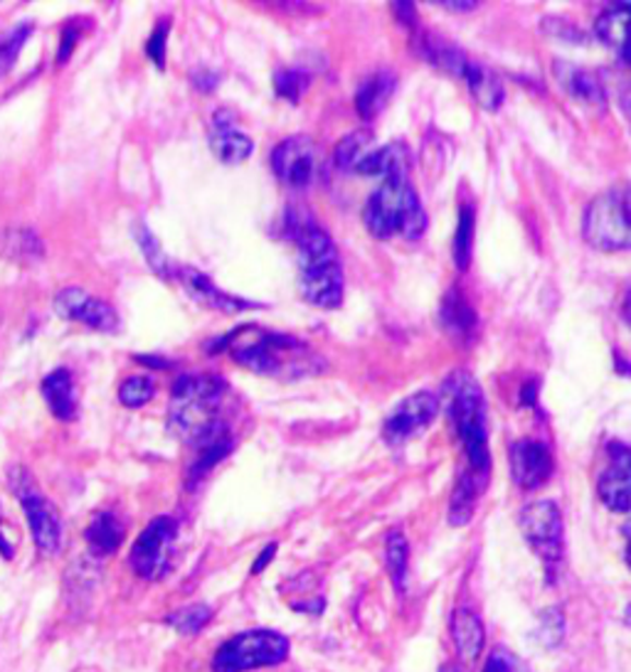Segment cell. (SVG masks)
Wrapping results in <instances>:
<instances>
[{"instance_id": "cell-1", "label": "cell", "mask_w": 631, "mask_h": 672, "mask_svg": "<svg viewBox=\"0 0 631 672\" xmlns=\"http://www.w3.org/2000/svg\"><path fill=\"white\" fill-rule=\"evenodd\" d=\"M286 227L299 247V288L316 309L333 311L343 303V268L326 229L306 213H289Z\"/></svg>"}, {"instance_id": "cell-2", "label": "cell", "mask_w": 631, "mask_h": 672, "mask_svg": "<svg viewBox=\"0 0 631 672\" xmlns=\"http://www.w3.org/2000/svg\"><path fill=\"white\" fill-rule=\"evenodd\" d=\"M225 345L233 352L235 362L257 374L276 380H301L309 374L321 372V358L309 345L291 335L242 325L237 328Z\"/></svg>"}, {"instance_id": "cell-3", "label": "cell", "mask_w": 631, "mask_h": 672, "mask_svg": "<svg viewBox=\"0 0 631 672\" xmlns=\"http://www.w3.org/2000/svg\"><path fill=\"white\" fill-rule=\"evenodd\" d=\"M227 384L213 374H183L170 389L168 427L190 446H200L227 424L219 419Z\"/></svg>"}, {"instance_id": "cell-4", "label": "cell", "mask_w": 631, "mask_h": 672, "mask_svg": "<svg viewBox=\"0 0 631 672\" xmlns=\"http://www.w3.org/2000/svg\"><path fill=\"white\" fill-rule=\"evenodd\" d=\"M447 415L452 419L459 441H462L466 468L479 476H491L489 427H486V399L481 384L472 372L459 370L444 382Z\"/></svg>"}, {"instance_id": "cell-5", "label": "cell", "mask_w": 631, "mask_h": 672, "mask_svg": "<svg viewBox=\"0 0 631 672\" xmlns=\"http://www.w3.org/2000/svg\"><path fill=\"white\" fill-rule=\"evenodd\" d=\"M362 223L378 239L403 237L407 242H417L427 232V213L407 178L382 180L380 188L368 197Z\"/></svg>"}, {"instance_id": "cell-6", "label": "cell", "mask_w": 631, "mask_h": 672, "mask_svg": "<svg viewBox=\"0 0 631 672\" xmlns=\"http://www.w3.org/2000/svg\"><path fill=\"white\" fill-rule=\"evenodd\" d=\"M582 237L599 252H627L631 247L627 188L607 190L592 200L582 217Z\"/></svg>"}, {"instance_id": "cell-7", "label": "cell", "mask_w": 631, "mask_h": 672, "mask_svg": "<svg viewBox=\"0 0 631 672\" xmlns=\"http://www.w3.org/2000/svg\"><path fill=\"white\" fill-rule=\"evenodd\" d=\"M289 658V640L282 633L257 628L225 640L213 658L215 672H250L266 665H279Z\"/></svg>"}, {"instance_id": "cell-8", "label": "cell", "mask_w": 631, "mask_h": 672, "mask_svg": "<svg viewBox=\"0 0 631 672\" xmlns=\"http://www.w3.org/2000/svg\"><path fill=\"white\" fill-rule=\"evenodd\" d=\"M521 532L531 550L540 556L545 566V579L556 581L565 552V530H562V513L552 501H535L525 505L519 515Z\"/></svg>"}, {"instance_id": "cell-9", "label": "cell", "mask_w": 631, "mask_h": 672, "mask_svg": "<svg viewBox=\"0 0 631 672\" xmlns=\"http://www.w3.org/2000/svg\"><path fill=\"white\" fill-rule=\"evenodd\" d=\"M11 488L23 505L25 520L31 525L33 540L43 554H57L62 544V523L55 505L47 501L40 488L25 468L11 470Z\"/></svg>"}, {"instance_id": "cell-10", "label": "cell", "mask_w": 631, "mask_h": 672, "mask_svg": "<svg viewBox=\"0 0 631 672\" xmlns=\"http://www.w3.org/2000/svg\"><path fill=\"white\" fill-rule=\"evenodd\" d=\"M176 535L178 523L174 517L160 515L156 520H151L146 530L139 535V540L131 547L129 562L133 572L148 581L164 579L170 564V544H174Z\"/></svg>"}, {"instance_id": "cell-11", "label": "cell", "mask_w": 631, "mask_h": 672, "mask_svg": "<svg viewBox=\"0 0 631 672\" xmlns=\"http://www.w3.org/2000/svg\"><path fill=\"white\" fill-rule=\"evenodd\" d=\"M439 411V399L432 392H415V395L405 397L400 405L390 411L385 424H382V439L390 446H403L409 439H415L417 434L432 424V419Z\"/></svg>"}, {"instance_id": "cell-12", "label": "cell", "mask_w": 631, "mask_h": 672, "mask_svg": "<svg viewBox=\"0 0 631 672\" xmlns=\"http://www.w3.org/2000/svg\"><path fill=\"white\" fill-rule=\"evenodd\" d=\"M272 170L284 185L303 190L316 178V146L309 136L284 139L272 151Z\"/></svg>"}, {"instance_id": "cell-13", "label": "cell", "mask_w": 631, "mask_h": 672, "mask_svg": "<svg viewBox=\"0 0 631 672\" xmlns=\"http://www.w3.org/2000/svg\"><path fill=\"white\" fill-rule=\"evenodd\" d=\"M55 311L60 313L64 321L90 325V328L102 333H114L119 328V313L114 311L107 301L87 293L84 288L72 286L57 293Z\"/></svg>"}, {"instance_id": "cell-14", "label": "cell", "mask_w": 631, "mask_h": 672, "mask_svg": "<svg viewBox=\"0 0 631 672\" xmlns=\"http://www.w3.org/2000/svg\"><path fill=\"white\" fill-rule=\"evenodd\" d=\"M509 460L515 485L523 491H538L540 485L548 483L552 468H556L550 448L535 439L515 441L509 451Z\"/></svg>"}, {"instance_id": "cell-15", "label": "cell", "mask_w": 631, "mask_h": 672, "mask_svg": "<svg viewBox=\"0 0 631 672\" xmlns=\"http://www.w3.org/2000/svg\"><path fill=\"white\" fill-rule=\"evenodd\" d=\"M176 278L183 284V288L190 293V299L200 305H205V309H213L219 313H242V311L262 309V303L237 299V296L223 291L213 278L205 276L203 272H198V268L178 266Z\"/></svg>"}, {"instance_id": "cell-16", "label": "cell", "mask_w": 631, "mask_h": 672, "mask_svg": "<svg viewBox=\"0 0 631 672\" xmlns=\"http://www.w3.org/2000/svg\"><path fill=\"white\" fill-rule=\"evenodd\" d=\"M609 454H611V464L605 470V473L599 476L597 483V493L602 497V503H605L609 511H615L619 515L629 513V476H631V451L621 444V441H611L609 444Z\"/></svg>"}, {"instance_id": "cell-17", "label": "cell", "mask_w": 631, "mask_h": 672, "mask_svg": "<svg viewBox=\"0 0 631 672\" xmlns=\"http://www.w3.org/2000/svg\"><path fill=\"white\" fill-rule=\"evenodd\" d=\"M210 148L227 166H237V163H245L252 156L254 143L237 127L233 111L219 109L213 113V121H210Z\"/></svg>"}, {"instance_id": "cell-18", "label": "cell", "mask_w": 631, "mask_h": 672, "mask_svg": "<svg viewBox=\"0 0 631 672\" xmlns=\"http://www.w3.org/2000/svg\"><path fill=\"white\" fill-rule=\"evenodd\" d=\"M552 72H556L560 89L565 92L572 101H578L580 107L595 111H602L607 107L605 86H602V82L592 72L570 62H556L552 64Z\"/></svg>"}, {"instance_id": "cell-19", "label": "cell", "mask_w": 631, "mask_h": 672, "mask_svg": "<svg viewBox=\"0 0 631 672\" xmlns=\"http://www.w3.org/2000/svg\"><path fill=\"white\" fill-rule=\"evenodd\" d=\"M486 485H489V478L474 473V470L468 468H462V473H459L456 485L452 491V501H449V523L454 527H464L472 520Z\"/></svg>"}, {"instance_id": "cell-20", "label": "cell", "mask_w": 631, "mask_h": 672, "mask_svg": "<svg viewBox=\"0 0 631 672\" xmlns=\"http://www.w3.org/2000/svg\"><path fill=\"white\" fill-rule=\"evenodd\" d=\"M462 80L466 82L468 92H472V96L481 109H486V111H499L501 109V104L505 99V89H503L501 76L496 74L491 67H486V64L476 62V60H472V57H468V62L464 64V70H462Z\"/></svg>"}, {"instance_id": "cell-21", "label": "cell", "mask_w": 631, "mask_h": 672, "mask_svg": "<svg viewBox=\"0 0 631 672\" xmlns=\"http://www.w3.org/2000/svg\"><path fill=\"white\" fill-rule=\"evenodd\" d=\"M409 170V151L405 143H388L372 153H366L362 160L356 166L360 176H372L380 180L388 178H407Z\"/></svg>"}, {"instance_id": "cell-22", "label": "cell", "mask_w": 631, "mask_h": 672, "mask_svg": "<svg viewBox=\"0 0 631 672\" xmlns=\"http://www.w3.org/2000/svg\"><path fill=\"white\" fill-rule=\"evenodd\" d=\"M395 89H397V76L392 72L380 70L376 74H370L356 92V109L360 113V119L372 121L376 117H380V111L388 107V101L392 99Z\"/></svg>"}, {"instance_id": "cell-23", "label": "cell", "mask_w": 631, "mask_h": 672, "mask_svg": "<svg viewBox=\"0 0 631 672\" xmlns=\"http://www.w3.org/2000/svg\"><path fill=\"white\" fill-rule=\"evenodd\" d=\"M43 397L52 415L60 421H74L76 417V389L70 370H55L43 380Z\"/></svg>"}, {"instance_id": "cell-24", "label": "cell", "mask_w": 631, "mask_h": 672, "mask_svg": "<svg viewBox=\"0 0 631 672\" xmlns=\"http://www.w3.org/2000/svg\"><path fill=\"white\" fill-rule=\"evenodd\" d=\"M123 535H127V527H123L119 517L109 511H104L92 517L87 532H84V540H87L92 554L109 556L121 547Z\"/></svg>"}, {"instance_id": "cell-25", "label": "cell", "mask_w": 631, "mask_h": 672, "mask_svg": "<svg viewBox=\"0 0 631 672\" xmlns=\"http://www.w3.org/2000/svg\"><path fill=\"white\" fill-rule=\"evenodd\" d=\"M452 626H454L452 633H454L459 658H462L464 662H474L476 658L481 656L484 640H486L481 619L476 616L472 609H459L454 613Z\"/></svg>"}, {"instance_id": "cell-26", "label": "cell", "mask_w": 631, "mask_h": 672, "mask_svg": "<svg viewBox=\"0 0 631 672\" xmlns=\"http://www.w3.org/2000/svg\"><path fill=\"white\" fill-rule=\"evenodd\" d=\"M233 448H235V441H233V434H229L227 427L219 429L217 434H213L210 439H205L200 446H195L198 458H195V464L190 466L188 483L195 485L198 480H203V476H207L210 470H213L219 464V460L229 456V451H233Z\"/></svg>"}, {"instance_id": "cell-27", "label": "cell", "mask_w": 631, "mask_h": 672, "mask_svg": "<svg viewBox=\"0 0 631 672\" xmlns=\"http://www.w3.org/2000/svg\"><path fill=\"white\" fill-rule=\"evenodd\" d=\"M442 325L456 335V338H468L476 328V311L468 305V301L462 296V291H449L442 301Z\"/></svg>"}, {"instance_id": "cell-28", "label": "cell", "mask_w": 631, "mask_h": 672, "mask_svg": "<svg viewBox=\"0 0 631 672\" xmlns=\"http://www.w3.org/2000/svg\"><path fill=\"white\" fill-rule=\"evenodd\" d=\"M627 23H629L627 3L609 8V11L602 13L595 23V35L607 47H615V50H619L621 60H627Z\"/></svg>"}, {"instance_id": "cell-29", "label": "cell", "mask_w": 631, "mask_h": 672, "mask_svg": "<svg viewBox=\"0 0 631 672\" xmlns=\"http://www.w3.org/2000/svg\"><path fill=\"white\" fill-rule=\"evenodd\" d=\"M133 232H136V242L141 247L143 256H146L151 272L156 274V276H160V278H166V281H170V278H176L178 266L174 264V259L166 254V249L160 247L158 237L153 235L151 229L143 225V223H139L136 227H133Z\"/></svg>"}, {"instance_id": "cell-30", "label": "cell", "mask_w": 631, "mask_h": 672, "mask_svg": "<svg viewBox=\"0 0 631 672\" xmlns=\"http://www.w3.org/2000/svg\"><path fill=\"white\" fill-rule=\"evenodd\" d=\"M385 564L390 572V581L400 593H405L407 584V564H409V544L403 530H392L385 540Z\"/></svg>"}, {"instance_id": "cell-31", "label": "cell", "mask_w": 631, "mask_h": 672, "mask_svg": "<svg viewBox=\"0 0 631 672\" xmlns=\"http://www.w3.org/2000/svg\"><path fill=\"white\" fill-rule=\"evenodd\" d=\"M372 143V131L368 129H358L350 131L348 136H343L338 141L336 151H333V163H336L338 170H356L358 163L362 160V156L368 153V146Z\"/></svg>"}, {"instance_id": "cell-32", "label": "cell", "mask_w": 631, "mask_h": 672, "mask_svg": "<svg viewBox=\"0 0 631 672\" xmlns=\"http://www.w3.org/2000/svg\"><path fill=\"white\" fill-rule=\"evenodd\" d=\"M33 33H35L33 23H17L11 31L0 33V76L13 70L17 55L23 52V47L31 40Z\"/></svg>"}, {"instance_id": "cell-33", "label": "cell", "mask_w": 631, "mask_h": 672, "mask_svg": "<svg viewBox=\"0 0 631 672\" xmlns=\"http://www.w3.org/2000/svg\"><path fill=\"white\" fill-rule=\"evenodd\" d=\"M474 219H476L474 207L462 205V209H459V225H456L454 244H452L454 262H456L459 268H462V272H466L468 262H472V249H474Z\"/></svg>"}, {"instance_id": "cell-34", "label": "cell", "mask_w": 631, "mask_h": 672, "mask_svg": "<svg viewBox=\"0 0 631 672\" xmlns=\"http://www.w3.org/2000/svg\"><path fill=\"white\" fill-rule=\"evenodd\" d=\"M210 619H213V609L210 607H186V609H178L170 613V616L166 619L168 626H174L176 631L186 633V636H195V633L203 631Z\"/></svg>"}, {"instance_id": "cell-35", "label": "cell", "mask_w": 631, "mask_h": 672, "mask_svg": "<svg viewBox=\"0 0 631 672\" xmlns=\"http://www.w3.org/2000/svg\"><path fill=\"white\" fill-rule=\"evenodd\" d=\"M153 392H156V384H153L148 374H133V377L123 380L119 387V401L129 409H139L148 405L153 399Z\"/></svg>"}, {"instance_id": "cell-36", "label": "cell", "mask_w": 631, "mask_h": 672, "mask_svg": "<svg viewBox=\"0 0 631 672\" xmlns=\"http://www.w3.org/2000/svg\"><path fill=\"white\" fill-rule=\"evenodd\" d=\"M3 247L8 249L5 256H23V259H35L43 254L40 239L35 237L31 229H13V232H5Z\"/></svg>"}, {"instance_id": "cell-37", "label": "cell", "mask_w": 631, "mask_h": 672, "mask_svg": "<svg viewBox=\"0 0 631 672\" xmlns=\"http://www.w3.org/2000/svg\"><path fill=\"white\" fill-rule=\"evenodd\" d=\"M309 74H303L301 70H282L274 74V89L284 99H289L291 104L301 101L303 92L309 89Z\"/></svg>"}, {"instance_id": "cell-38", "label": "cell", "mask_w": 631, "mask_h": 672, "mask_svg": "<svg viewBox=\"0 0 631 672\" xmlns=\"http://www.w3.org/2000/svg\"><path fill=\"white\" fill-rule=\"evenodd\" d=\"M540 640L548 648H556L558 643L565 636V619H562V611L558 609H548L540 616V631H538Z\"/></svg>"}, {"instance_id": "cell-39", "label": "cell", "mask_w": 631, "mask_h": 672, "mask_svg": "<svg viewBox=\"0 0 631 672\" xmlns=\"http://www.w3.org/2000/svg\"><path fill=\"white\" fill-rule=\"evenodd\" d=\"M484 672H525V665L519 656H513L509 648H493V652L486 660Z\"/></svg>"}, {"instance_id": "cell-40", "label": "cell", "mask_w": 631, "mask_h": 672, "mask_svg": "<svg viewBox=\"0 0 631 672\" xmlns=\"http://www.w3.org/2000/svg\"><path fill=\"white\" fill-rule=\"evenodd\" d=\"M168 31L170 25L168 21H160L156 25V31H153V35L148 37V45H146V52L153 60V64L158 67V70H164L166 67V37H168Z\"/></svg>"}, {"instance_id": "cell-41", "label": "cell", "mask_w": 631, "mask_h": 672, "mask_svg": "<svg viewBox=\"0 0 631 672\" xmlns=\"http://www.w3.org/2000/svg\"><path fill=\"white\" fill-rule=\"evenodd\" d=\"M76 43H80V31H76L74 25H67L62 33V40H60V52H57V64H64L67 60H70Z\"/></svg>"}, {"instance_id": "cell-42", "label": "cell", "mask_w": 631, "mask_h": 672, "mask_svg": "<svg viewBox=\"0 0 631 672\" xmlns=\"http://www.w3.org/2000/svg\"><path fill=\"white\" fill-rule=\"evenodd\" d=\"M274 554H276V544H274V542H272V544H266L264 550H262V554L257 556L254 564H252V574H262V572L266 569V564H270V562L274 560Z\"/></svg>"}, {"instance_id": "cell-43", "label": "cell", "mask_w": 631, "mask_h": 672, "mask_svg": "<svg viewBox=\"0 0 631 672\" xmlns=\"http://www.w3.org/2000/svg\"><path fill=\"white\" fill-rule=\"evenodd\" d=\"M395 15L403 17V21H407V23L417 21V11H415L413 3H395Z\"/></svg>"}, {"instance_id": "cell-44", "label": "cell", "mask_w": 631, "mask_h": 672, "mask_svg": "<svg viewBox=\"0 0 631 672\" xmlns=\"http://www.w3.org/2000/svg\"><path fill=\"white\" fill-rule=\"evenodd\" d=\"M215 84H217V76L210 74V72H200V76H195V86L203 92L215 89Z\"/></svg>"}, {"instance_id": "cell-45", "label": "cell", "mask_w": 631, "mask_h": 672, "mask_svg": "<svg viewBox=\"0 0 631 672\" xmlns=\"http://www.w3.org/2000/svg\"><path fill=\"white\" fill-rule=\"evenodd\" d=\"M437 5H442L444 11H454V13H468V11H474L476 5L479 3H474V0H464V3H437Z\"/></svg>"}, {"instance_id": "cell-46", "label": "cell", "mask_w": 631, "mask_h": 672, "mask_svg": "<svg viewBox=\"0 0 631 672\" xmlns=\"http://www.w3.org/2000/svg\"><path fill=\"white\" fill-rule=\"evenodd\" d=\"M0 554H3L5 560H11V556H13V547H11V542L5 540L3 532H0Z\"/></svg>"}, {"instance_id": "cell-47", "label": "cell", "mask_w": 631, "mask_h": 672, "mask_svg": "<svg viewBox=\"0 0 631 672\" xmlns=\"http://www.w3.org/2000/svg\"><path fill=\"white\" fill-rule=\"evenodd\" d=\"M439 672H456V670H454V668H442Z\"/></svg>"}]
</instances>
